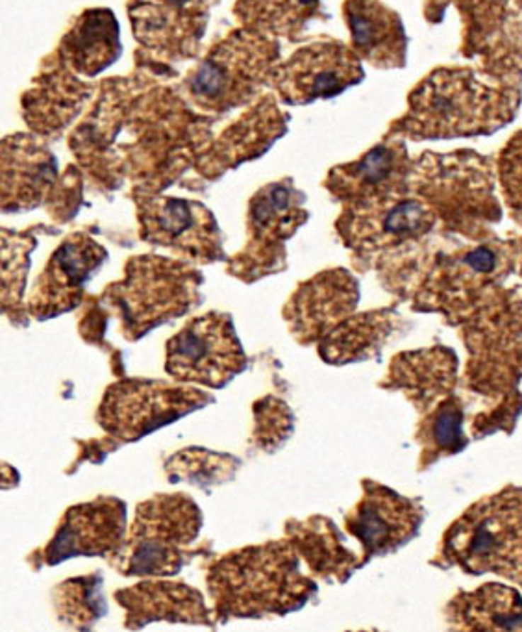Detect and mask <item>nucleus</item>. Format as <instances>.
Returning <instances> with one entry per match:
<instances>
[{"instance_id":"nucleus-1","label":"nucleus","mask_w":522,"mask_h":632,"mask_svg":"<svg viewBox=\"0 0 522 632\" xmlns=\"http://www.w3.org/2000/svg\"><path fill=\"white\" fill-rule=\"evenodd\" d=\"M137 62L147 67V78L130 104L117 162L123 178L134 184L132 189L163 193L197 167L213 141V119L193 110L186 95L158 80L163 67H154V57L143 60L137 54Z\"/></svg>"},{"instance_id":"nucleus-2","label":"nucleus","mask_w":522,"mask_h":632,"mask_svg":"<svg viewBox=\"0 0 522 632\" xmlns=\"http://www.w3.org/2000/svg\"><path fill=\"white\" fill-rule=\"evenodd\" d=\"M206 580L221 623L297 612L317 589L315 582L302 575L297 549L289 540L228 553L208 567Z\"/></svg>"},{"instance_id":"nucleus-3","label":"nucleus","mask_w":522,"mask_h":632,"mask_svg":"<svg viewBox=\"0 0 522 632\" xmlns=\"http://www.w3.org/2000/svg\"><path fill=\"white\" fill-rule=\"evenodd\" d=\"M511 117V102L467 71L441 69L409 95L407 111L391 132L421 139H448L485 134Z\"/></svg>"},{"instance_id":"nucleus-4","label":"nucleus","mask_w":522,"mask_h":632,"mask_svg":"<svg viewBox=\"0 0 522 632\" xmlns=\"http://www.w3.org/2000/svg\"><path fill=\"white\" fill-rule=\"evenodd\" d=\"M204 277L187 260L141 254L126 262L125 277L110 284L98 301L119 317L128 341L141 340L159 325L200 304Z\"/></svg>"},{"instance_id":"nucleus-5","label":"nucleus","mask_w":522,"mask_h":632,"mask_svg":"<svg viewBox=\"0 0 522 632\" xmlns=\"http://www.w3.org/2000/svg\"><path fill=\"white\" fill-rule=\"evenodd\" d=\"M278 63L276 39L243 26L208 50L183 80V95L197 110L228 113L258 101Z\"/></svg>"},{"instance_id":"nucleus-6","label":"nucleus","mask_w":522,"mask_h":632,"mask_svg":"<svg viewBox=\"0 0 522 632\" xmlns=\"http://www.w3.org/2000/svg\"><path fill=\"white\" fill-rule=\"evenodd\" d=\"M202 512L191 497L163 494L137 506L123 551L110 560L126 577H173L191 560Z\"/></svg>"},{"instance_id":"nucleus-7","label":"nucleus","mask_w":522,"mask_h":632,"mask_svg":"<svg viewBox=\"0 0 522 632\" xmlns=\"http://www.w3.org/2000/svg\"><path fill=\"white\" fill-rule=\"evenodd\" d=\"M306 219L304 193L298 192L291 178L259 187L246 211L249 240L228 260V273L252 284L282 271L285 267V243Z\"/></svg>"},{"instance_id":"nucleus-8","label":"nucleus","mask_w":522,"mask_h":632,"mask_svg":"<svg viewBox=\"0 0 522 632\" xmlns=\"http://www.w3.org/2000/svg\"><path fill=\"white\" fill-rule=\"evenodd\" d=\"M144 78L147 67L137 62L134 74L102 82L91 108L69 138V149L74 160L87 180L101 192L119 189L125 182L115 150L130 104Z\"/></svg>"},{"instance_id":"nucleus-9","label":"nucleus","mask_w":522,"mask_h":632,"mask_svg":"<svg viewBox=\"0 0 522 632\" xmlns=\"http://www.w3.org/2000/svg\"><path fill=\"white\" fill-rule=\"evenodd\" d=\"M213 402L210 393L165 380L123 379L102 397L96 421L120 443L137 441Z\"/></svg>"},{"instance_id":"nucleus-10","label":"nucleus","mask_w":522,"mask_h":632,"mask_svg":"<svg viewBox=\"0 0 522 632\" xmlns=\"http://www.w3.org/2000/svg\"><path fill=\"white\" fill-rule=\"evenodd\" d=\"M165 371L183 384L225 388L249 367L232 316L210 311L193 317L167 341Z\"/></svg>"},{"instance_id":"nucleus-11","label":"nucleus","mask_w":522,"mask_h":632,"mask_svg":"<svg viewBox=\"0 0 522 632\" xmlns=\"http://www.w3.org/2000/svg\"><path fill=\"white\" fill-rule=\"evenodd\" d=\"M141 240L176 253L195 264L225 260L222 234L215 216L202 202L132 189Z\"/></svg>"},{"instance_id":"nucleus-12","label":"nucleus","mask_w":522,"mask_h":632,"mask_svg":"<svg viewBox=\"0 0 522 632\" xmlns=\"http://www.w3.org/2000/svg\"><path fill=\"white\" fill-rule=\"evenodd\" d=\"M446 553L472 571L522 570V494L489 499L470 510L448 536Z\"/></svg>"},{"instance_id":"nucleus-13","label":"nucleus","mask_w":522,"mask_h":632,"mask_svg":"<svg viewBox=\"0 0 522 632\" xmlns=\"http://www.w3.org/2000/svg\"><path fill=\"white\" fill-rule=\"evenodd\" d=\"M363 78L354 48L339 41H315L280 62L271 77V89L288 106L312 104L341 95Z\"/></svg>"},{"instance_id":"nucleus-14","label":"nucleus","mask_w":522,"mask_h":632,"mask_svg":"<svg viewBox=\"0 0 522 632\" xmlns=\"http://www.w3.org/2000/svg\"><path fill=\"white\" fill-rule=\"evenodd\" d=\"M125 541L126 504L104 495L69 508L34 564L35 567L56 565L74 556H104L113 560L123 551Z\"/></svg>"},{"instance_id":"nucleus-15","label":"nucleus","mask_w":522,"mask_h":632,"mask_svg":"<svg viewBox=\"0 0 522 632\" xmlns=\"http://www.w3.org/2000/svg\"><path fill=\"white\" fill-rule=\"evenodd\" d=\"M108 260V253L86 232H74L59 243L28 297V316L38 321L63 316L84 301L86 284Z\"/></svg>"},{"instance_id":"nucleus-16","label":"nucleus","mask_w":522,"mask_h":632,"mask_svg":"<svg viewBox=\"0 0 522 632\" xmlns=\"http://www.w3.org/2000/svg\"><path fill=\"white\" fill-rule=\"evenodd\" d=\"M288 123L289 115L280 110L278 96L263 93L213 138L195 171L208 182H215L225 172L263 156L288 132Z\"/></svg>"},{"instance_id":"nucleus-17","label":"nucleus","mask_w":522,"mask_h":632,"mask_svg":"<svg viewBox=\"0 0 522 632\" xmlns=\"http://www.w3.org/2000/svg\"><path fill=\"white\" fill-rule=\"evenodd\" d=\"M95 84L81 80L54 52L21 96L24 123L39 138H58L95 101Z\"/></svg>"},{"instance_id":"nucleus-18","label":"nucleus","mask_w":522,"mask_h":632,"mask_svg":"<svg viewBox=\"0 0 522 632\" xmlns=\"http://www.w3.org/2000/svg\"><path fill=\"white\" fill-rule=\"evenodd\" d=\"M431 221L430 210L421 201L395 195L348 206L337 221V230L346 245L369 254L417 240L430 228Z\"/></svg>"},{"instance_id":"nucleus-19","label":"nucleus","mask_w":522,"mask_h":632,"mask_svg":"<svg viewBox=\"0 0 522 632\" xmlns=\"http://www.w3.org/2000/svg\"><path fill=\"white\" fill-rule=\"evenodd\" d=\"M393 134V132H391ZM415 163L407 156L402 135L395 134L374 145L369 153L330 171L324 186L348 206L404 195Z\"/></svg>"},{"instance_id":"nucleus-20","label":"nucleus","mask_w":522,"mask_h":632,"mask_svg":"<svg viewBox=\"0 0 522 632\" xmlns=\"http://www.w3.org/2000/svg\"><path fill=\"white\" fill-rule=\"evenodd\" d=\"M59 178L58 160L35 134L2 139V211L21 214L47 204Z\"/></svg>"},{"instance_id":"nucleus-21","label":"nucleus","mask_w":522,"mask_h":632,"mask_svg":"<svg viewBox=\"0 0 522 632\" xmlns=\"http://www.w3.org/2000/svg\"><path fill=\"white\" fill-rule=\"evenodd\" d=\"M128 17L135 39L158 62H180L198 54L208 15L163 0H132Z\"/></svg>"},{"instance_id":"nucleus-22","label":"nucleus","mask_w":522,"mask_h":632,"mask_svg":"<svg viewBox=\"0 0 522 632\" xmlns=\"http://www.w3.org/2000/svg\"><path fill=\"white\" fill-rule=\"evenodd\" d=\"M358 304V284L346 271L334 269L302 284L283 308V317L298 341L324 338Z\"/></svg>"},{"instance_id":"nucleus-23","label":"nucleus","mask_w":522,"mask_h":632,"mask_svg":"<svg viewBox=\"0 0 522 632\" xmlns=\"http://www.w3.org/2000/svg\"><path fill=\"white\" fill-rule=\"evenodd\" d=\"M115 601L125 609V627L143 628L167 621L215 627L217 618L197 588L171 580H143L119 589Z\"/></svg>"},{"instance_id":"nucleus-24","label":"nucleus","mask_w":522,"mask_h":632,"mask_svg":"<svg viewBox=\"0 0 522 632\" xmlns=\"http://www.w3.org/2000/svg\"><path fill=\"white\" fill-rule=\"evenodd\" d=\"M421 525L419 508L380 484L365 482V495L346 517V527L367 555H383L404 545Z\"/></svg>"},{"instance_id":"nucleus-25","label":"nucleus","mask_w":522,"mask_h":632,"mask_svg":"<svg viewBox=\"0 0 522 632\" xmlns=\"http://www.w3.org/2000/svg\"><path fill=\"white\" fill-rule=\"evenodd\" d=\"M345 19L352 48L360 57L380 69L402 67L406 62V34L402 21L376 0H346Z\"/></svg>"},{"instance_id":"nucleus-26","label":"nucleus","mask_w":522,"mask_h":632,"mask_svg":"<svg viewBox=\"0 0 522 632\" xmlns=\"http://www.w3.org/2000/svg\"><path fill=\"white\" fill-rule=\"evenodd\" d=\"M120 50V30L113 11L93 8L72 23L56 52L71 71L93 78L111 67Z\"/></svg>"},{"instance_id":"nucleus-27","label":"nucleus","mask_w":522,"mask_h":632,"mask_svg":"<svg viewBox=\"0 0 522 632\" xmlns=\"http://www.w3.org/2000/svg\"><path fill=\"white\" fill-rule=\"evenodd\" d=\"M288 540L306 558L307 565L324 579H348L356 558L341 545L337 528L330 519L312 517L306 521L288 523Z\"/></svg>"},{"instance_id":"nucleus-28","label":"nucleus","mask_w":522,"mask_h":632,"mask_svg":"<svg viewBox=\"0 0 522 632\" xmlns=\"http://www.w3.org/2000/svg\"><path fill=\"white\" fill-rule=\"evenodd\" d=\"M234 13L244 28L271 38L297 39L319 13V0H237Z\"/></svg>"},{"instance_id":"nucleus-29","label":"nucleus","mask_w":522,"mask_h":632,"mask_svg":"<svg viewBox=\"0 0 522 632\" xmlns=\"http://www.w3.org/2000/svg\"><path fill=\"white\" fill-rule=\"evenodd\" d=\"M393 331L389 311H370L339 323L322 338L321 356L334 364L370 356Z\"/></svg>"},{"instance_id":"nucleus-30","label":"nucleus","mask_w":522,"mask_h":632,"mask_svg":"<svg viewBox=\"0 0 522 632\" xmlns=\"http://www.w3.org/2000/svg\"><path fill=\"white\" fill-rule=\"evenodd\" d=\"M38 230H2V310L10 321L23 326L28 317L24 304L30 254L38 245Z\"/></svg>"},{"instance_id":"nucleus-31","label":"nucleus","mask_w":522,"mask_h":632,"mask_svg":"<svg viewBox=\"0 0 522 632\" xmlns=\"http://www.w3.org/2000/svg\"><path fill=\"white\" fill-rule=\"evenodd\" d=\"M241 465V460L226 453L189 447L178 450L165 464L171 482H187L198 488H210L232 480Z\"/></svg>"},{"instance_id":"nucleus-32","label":"nucleus","mask_w":522,"mask_h":632,"mask_svg":"<svg viewBox=\"0 0 522 632\" xmlns=\"http://www.w3.org/2000/svg\"><path fill=\"white\" fill-rule=\"evenodd\" d=\"M54 609L59 621L69 627L91 628L108 612L101 575L76 577L62 582L54 592Z\"/></svg>"},{"instance_id":"nucleus-33","label":"nucleus","mask_w":522,"mask_h":632,"mask_svg":"<svg viewBox=\"0 0 522 632\" xmlns=\"http://www.w3.org/2000/svg\"><path fill=\"white\" fill-rule=\"evenodd\" d=\"M293 432V414L288 404L268 395L254 404V443L261 450L278 449Z\"/></svg>"},{"instance_id":"nucleus-34","label":"nucleus","mask_w":522,"mask_h":632,"mask_svg":"<svg viewBox=\"0 0 522 632\" xmlns=\"http://www.w3.org/2000/svg\"><path fill=\"white\" fill-rule=\"evenodd\" d=\"M84 182H86V174L80 169L78 163L69 165L65 171L59 174L58 182L54 186L52 195L47 201L48 216L52 217L56 223H69L74 219L81 206V199H84Z\"/></svg>"},{"instance_id":"nucleus-35","label":"nucleus","mask_w":522,"mask_h":632,"mask_svg":"<svg viewBox=\"0 0 522 632\" xmlns=\"http://www.w3.org/2000/svg\"><path fill=\"white\" fill-rule=\"evenodd\" d=\"M433 436L441 447H452L458 440V425L455 416L445 412L433 425Z\"/></svg>"},{"instance_id":"nucleus-36","label":"nucleus","mask_w":522,"mask_h":632,"mask_svg":"<svg viewBox=\"0 0 522 632\" xmlns=\"http://www.w3.org/2000/svg\"><path fill=\"white\" fill-rule=\"evenodd\" d=\"M163 2H169V4L180 6V8H186L189 11H197V13L208 15L211 10V6L215 4V0H163Z\"/></svg>"}]
</instances>
